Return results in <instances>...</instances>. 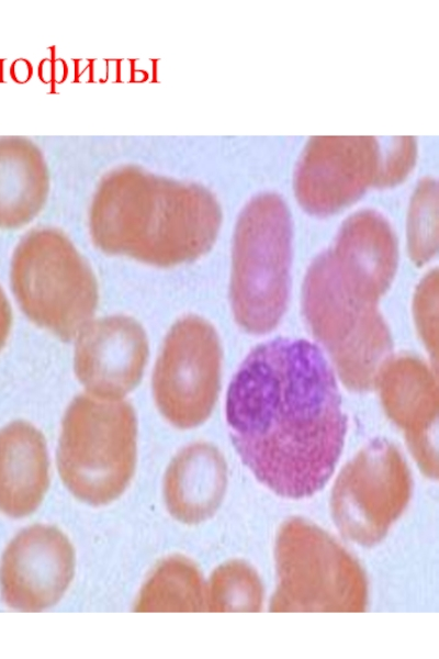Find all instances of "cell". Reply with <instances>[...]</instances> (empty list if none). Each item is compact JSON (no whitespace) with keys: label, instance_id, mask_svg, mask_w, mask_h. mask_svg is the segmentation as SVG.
Wrapping results in <instances>:
<instances>
[{"label":"cell","instance_id":"cell-1","mask_svg":"<svg viewBox=\"0 0 439 659\" xmlns=\"http://www.w3.org/2000/svg\"><path fill=\"white\" fill-rule=\"evenodd\" d=\"M225 413L243 462L274 493L302 499L327 483L347 417L335 373L316 345L278 337L256 346L229 383Z\"/></svg>","mask_w":439,"mask_h":659},{"label":"cell","instance_id":"cell-2","mask_svg":"<svg viewBox=\"0 0 439 659\" xmlns=\"http://www.w3.org/2000/svg\"><path fill=\"white\" fill-rule=\"evenodd\" d=\"M222 221L205 188L125 167L103 179L90 209V234L103 253L169 268L213 246Z\"/></svg>","mask_w":439,"mask_h":659},{"label":"cell","instance_id":"cell-3","mask_svg":"<svg viewBox=\"0 0 439 659\" xmlns=\"http://www.w3.org/2000/svg\"><path fill=\"white\" fill-rule=\"evenodd\" d=\"M137 421L123 399L77 395L63 420L57 467L78 500L105 505L127 488L136 466Z\"/></svg>","mask_w":439,"mask_h":659},{"label":"cell","instance_id":"cell-4","mask_svg":"<svg viewBox=\"0 0 439 659\" xmlns=\"http://www.w3.org/2000/svg\"><path fill=\"white\" fill-rule=\"evenodd\" d=\"M292 225L280 197L264 193L240 213L234 233L229 301L238 326L249 334L271 332L289 302Z\"/></svg>","mask_w":439,"mask_h":659},{"label":"cell","instance_id":"cell-5","mask_svg":"<svg viewBox=\"0 0 439 659\" xmlns=\"http://www.w3.org/2000/svg\"><path fill=\"white\" fill-rule=\"evenodd\" d=\"M302 313L345 387L356 392L372 390L392 356V335L378 304L346 291L328 250L316 256L306 270Z\"/></svg>","mask_w":439,"mask_h":659},{"label":"cell","instance_id":"cell-6","mask_svg":"<svg viewBox=\"0 0 439 659\" xmlns=\"http://www.w3.org/2000/svg\"><path fill=\"white\" fill-rule=\"evenodd\" d=\"M11 283L25 315L63 342L74 339L98 308V281L90 265L55 228L34 230L18 245Z\"/></svg>","mask_w":439,"mask_h":659},{"label":"cell","instance_id":"cell-7","mask_svg":"<svg viewBox=\"0 0 439 659\" xmlns=\"http://www.w3.org/2000/svg\"><path fill=\"white\" fill-rule=\"evenodd\" d=\"M277 588L270 612H364L368 581L356 558L303 518L280 527L274 548Z\"/></svg>","mask_w":439,"mask_h":659},{"label":"cell","instance_id":"cell-8","mask_svg":"<svg viewBox=\"0 0 439 659\" xmlns=\"http://www.w3.org/2000/svg\"><path fill=\"white\" fill-rule=\"evenodd\" d=\"M222 356L218 334L203 317L189 314L170 327L154 366L151 391L171 425L193 428L211 415L221 388Z\"/></svg>","mask_w":439,"mask_h":659},{"label":"cell","instance_id":"cell-9","mask_svg":"<svg viewBox=\"0 0 439 659\" xmlns=\"http://www.w3.org/2000/svg\"><path fill=\"white\" fill-rule=\"evenodd\" d=\"M412 493L409 469L392 443L365 445L339 473L331 492L333 518L356 544L373 546L404 512Z\"/></svg>","mask_w":439,"mask_h":659},{"label":"cell","instance_id":"cell-10","mask_svg":"<svg viewBox=\"0 0 439 659\" xmlns=\"http://www.w3.org/2000/svg\"><path fill=\"white\" fill-rule=\"evenodd\" d=\"M384 186V161L373 136H317L307 143L294 177L297 201L311 214L329 215Z\"/></svg>","mask_w":439,"mask_h":659},{"label":"cell","instance_id":"cell-11","mask_svg":"<svg viewBox=\"0 0 439 659\" xmlns=\"http://www.w3.org/2000/svg\"><path fill=\"white\" fill-rule=\"evenodd\" d=\"M75 573V550L57 527L36 524L20 532L0 565L4 603L18 611L40 612L55 605Z\"/></svg>","mask_w":439,"mask_h":659},{"label":"cell","instance_id":"cell-12","mask_svg":"<svg viewBox=\"0 0 439 659\" xmlns=\"http://www.w3.org/2000/svg\"><path fill=\"white\" fill-rule=\"evenodd\" d=\"M149 345L135 319L115 314L88 322L77 334L74 370L88 393L120 400L140 382Z\"/></svg>","mask_w":439,"mask_h":659},{"label":"cell","instance_id":"cell-13","mask_svg":"<svg viewBox=\"0 0 439 659\" xmlns=\"http://www.w3.org/2000/svg\"><path fill=\"white\" fill-rule=\"evenodd\" d=\"M382 406L405 434L412 455L429 478L438 477L437 368L412 354L391 356L375 382Z\"/></svg>","mask_w":439,"mask_h":659},{"label":"cell","instance_id":"cell-14","mask_svg":"<svg viewBox=\"0 0 439 659\" xmlns=\"http://www.w3.org/2000/svg\"><path fill=\"white\" fill-rule=\"evenodd\" d=\"M327 250L346 291L378 304L393 282L398 261L397 241L386 219L371 210L352 214Z\"/></svg>","mask_w":439,"mask_h":659},{"label":"cell","instance_id":"cell-15","mask_svg":"<svg viewBox=\"0 0 439 659\" xmlns=\"http://www.w3.org/2000/svg\"><path fill=\"white\" fill-rule=\"evenodd\" d=\"M227 484V467L212 444L188 445L171 460L164 479L167 510L179 522L198 524L218 509Z\"/></svg>","mask_w":439,"mask_h":659},{"label":"cell","instance_id":"cell-16","mask_svg":"<svg viewBox=\"0 0 439 659\" xmlns=\"http://www.w3.org/2000/svg\"><path fill=\"white\" fill-rule=\"evenodd\" d=\"M44 435L15 421L0 429V511L11 517L32 514L49 485Z\"/></svg>","mask_w":439,"mask_h":659},{"label":"cell","instance_id":"cell-17","mask_svg":"<svg viewBox=\"0 0 439 659\" xmlns=\"http://www.w3.org/2000/svg\"><path fill=\"white\" fill-rule=\"evenodd\" d=\"M46 193L45 165L33 144L0 139V226L27 223L42 209Z\"/></svg>","mask_w":439,"mask_h":659},{"label":"cell","instance_id":"cell-18","mask_svg":"<svg viewBox=\"0 0 439 659\" xmlns=\"http://www.w3.org/2000/svg\"><path fill=\"white\" fill-rule=\"evenodd\" d=\"M134 611H206L205 585L200 570L182 556L160 561L143 585Z\"/></svg>","mask_w":439,"mask_h":659},{"label":"cell","instance_id":"cell-19","mask_svg":"<svg viewBox=\"0 0 439 659\" xmlns=\"http://www.w3.org/2000/svg\"><path fill=\"white\" fill-rule=\"evenodd\" d=\"M263 587L257 572L241 560L217 567L205 585L206 611L259 612Z\"/></svg>","mask_w":439,"mask_h":659},{"label":"cell","instance_id":"cell-20","mask_svg":"<svg viewBox=\"0 0 439 659\" xmlns=\"http://www.w3.org/2000/svg\"><path fill=\"white\" fill-rule=\"evenodd\" d=\"M407 237L409 257L415 265H425L437 254V201L435 190H419L413 200L408 215Z\"/></svg>","mask_w":439,"mask_h":659},{"label":"cell","instance_id":"cell-21","mask_svg":"<svg viewBox=\"0 0 439 659\" xmlns=\"http://www.w3.org/2000/svg\"><path fill=\"white\" fill-rule=\"evenodd\" d=\"M413 317L432 364L438 356V270H430L418 283L413 298Z\"/></svg>","mask_w":439,"mask_h":659}]
</instances>
